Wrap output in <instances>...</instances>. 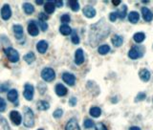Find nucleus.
Returning a JSON list of instances; mask_svg holds the SVG:
<instances>
[{"label":"nucleus","instance_id":"f257e3e1","mask_svg":"<svg viewBox=\"0 0 153 130\" xmlns=\"http://www.w3.org/2000/svg\"><path fill=\"white\" fill-rule=\"evenodd\" d=\"M24 125L26 127L31 128L34 125V114L33 110L29 107L24 108Z\"/></svg>","mask_w":153,"mask_h":130},{"label":"nucleus","instance_id":"f03ea898","mask_svg":"<svg viewBox=\"0 0 153 130\" xmlns=\"http://www.w3.org/2000/svg\"><path fill=\"white\" fill-rule=\"evenodd\" d=\"M4 53H5L6 57H8L11 62L13 63H17V62L19 60V54L15 49L11 48V47H9V48H6L4 50Z\"/></svg>","mask_w":153,"mask_h":130},{"label":"nucleus","instance_id":"7ed1b4c3","mask_svg":"<svg viewBox=\"0 0 153 130\" xmlns=\"http://www.w3.org/2000/svg\"><path fill=\"white\" fill-rule=\"evenodd\" d=\"M41 78L43 80H45L47 82L53 81L55 78H56V73L52 68H49V67H46L41 71Z\"/></svg>","mask_w":153,"mask_h":130},{"label":"nucleus","instance_id":"20e7f679","mask_svg":"<svg viewBox=\"0 0 153 130\" xmlns=\"http://www.w3.org/2000/svg\"><path fill=\"white\" fill-rule=\"evenodd\" d=\"M34 88L32 84L30 83H26L24 86V92H23V96L26 98L27 101H32L34 98Z\"/></svg>","mask_w":153,"mask_h":130},{"label":"nucleus","instance_id":"39448f33","mask_svg":"<svg viewBox=\"0 0 153 130\" xmlns=\"http://www.w3.org/2000/svg\"><path fill=\"white\" fill-rule=\"evenodd\" d=\"M143 56V51L141 50L140 47L138 46H135V47H132L131 50L128 52V57L131 58V60H137Z\"/></svg>","mask_w":153,"mask_h":130},{"label":"nucleus","instance_id":"423d86ee","mask_svg":"<svg viewBox=\"0 0 153 130\" xmlns=\"http://www.w3.org/2000/svg\"><path fill=\"white\" fill-rule=\"evenodd\" d=\"M62 80H63V81L66 84H68L70 86L75 85L76 83V77L74 76L73 74L68 73V72H65L62 74Z\"/></svg>","mask_w":153,"mask_h":130},{"label":"nucleus","instance_id":"0eeeda50","mask_svg":"<svg viewBox=\"0 0 153 130\" xmlns=\"http://www.w3.org/2000/svg\"><path fill=\"white\" fill-rule=\"evenodd\" d=\"M11 17V10L9 4H5L3 5L1 9V17L4 20H9Z\"/></svg>","mask_w":153,"mask_h":130},{"label":"nucleus","instance_id":"6e6552de","mask_svg":"<svg viewBox=\"0 0 153 130\" xmlns=\"http://www.w3.org/2000/svg\"><path fill=\"white\" fill-rule=\"evenodd\" d=\"M28 33L32 35V37H37L38 34V26L34 20H31L28 24Z\"/></svg>","mask_w":153,"mask_h":130},{"label":"nucleus","instance_id":"1a4fd4ad","mask_svg":"<svg viewBox=\"0 0 153 130\" xmlns=\"http://www.w3.org/2000/svg\"><path fill=\"white\" fill-rule=\"evenodd\" d=\"M10 119L11 121H13V124L14 125H19L21 124V115L20 113L15 111V110H14V111H11L10 113Z\"/></svg>","mask_w":153,"mask_h":130},{"label":"nucleus","instance_id":"9d476101","mask_svg":"<svg viewBox=\"0 0 153 130\" xmlns=\"http://www.w3.org/2000/svg\"><path fill=\"white\" fill-rule=\"evenodd\" d=\"M84 62V54L82 49H78L75 53V63L77 65H81Z\"/></svg>","mask_w":153,"mask_h":130},{"label":"nucleus","instance_id":"9b49d317","mask_svg":"<svg viewBox=\"0 0 153 130\" xmlns=\"http://www.w3.org/2000/svg\"><path fill=\"white\" fill-rule=\"evenodd\" d=\"M55 91H56V94L58 97H64L65 95H67V93H68L67 88L61 83H57L56 85V87H55Z\"/></svg>","mask_w":153,"mask_h":130},{"label":"nucleus","instance_id":"f8f14e48","mask_svg":"<svg viewBox=\"0 0 153 130\" xmlns=\"http://www.w3.org/2000/svg\"><path fill=\"white\" fill-rule=\"evenodd\" d=\"M82 13L88 18H93L96 15V10L92 6H85L82 10Z\"/></svg>","mask_w":153,"mask_h":130},{"label":"nucleus","instance_id":"ddd939ff","mask_svg":"<svg viewBox=\"0 0 153 130\" xmlns=\"http://www.w3.org/2000/svg\"><path fill=\"white\" fill-rule=\"evenodd\" d=\"M142 14H143L144 19L147 22H150L152 19H153V14H152V11L149 9H148V8H147V7L142 8Z\"/></svg>","mask_w":153,"mask_h":130},{"label":"nucleus","instance_id":"4468645a","mask_svg":"<svg viewBox=\"0 0 153 130\" xmlns=\"http://www.w3.org/2000/svg\"><path fill=\"white\" fill-rule=\"evenodd\" d=\"M65 130H80V125H78L76 119H71L65 126Z\"/></svg>","mask_w":153,"mask_h":130},{"label":"nucleus","instance_id":"2eb2a0df","mask_svg":"<svg viewBox=\"0 0 153 130\" xmlns=\"http://www.w3.org/2000/svg\"><path fill=\"white\" fill-rule=\"evenodd\" d=\"M8 100L11 102H15V104H17V98H18V92L17 89H11L8 92V95H7Z\"/></svg>","mask_w":153,"mask_h":130},{"label":"nucleus","instance_id":"dca6fc26","mask_svg":"<svg viewBox=\"0 0 153 130\" xmlns=\"http://www.w3.org/2000/svg\"><path fill=\"white\" fill-rule=\"evenodd\" d=\"M13 30L17 39H21L23 37V27L21 25H14Z\"/></svg>","mask_w":153,"mask_h":130},{"label":"nucleus","instance_id":"f3484780","mask_svg":"<svg viewBox=\"0 0 153 130\" xmlns=\"http://www.w3.org/2000/svg\"><path fill=\"white\" fill-rule=\"evenodd\" d=\"M37 49L40 54H45L47 49H48V43L45 40H40L37 44Z\"/></svg>","mask_w":153,"mask_h":130},{"label":"nucleus","instance_id":"a211bd4d","mask_svg":"<svg viewBox=\"0 0 153 130\" xmlns=\"http://www.w3.org/2000/svg\"><path fill=\"white\" fill-rule=\"evenodd\" d=\"M56 9V6H55L54 1H47L44 3V10L48 14H53Z\"/></svg>","mask_w":153,"mask_h":130},{"label":"nucleus","instance_id":"6ab92c4d","mask_svg":"<svg viewBox=\"0 0 153 130\" xmlns=\"http://www.w3.org/2000/svg\"><path fill=\"white\" fill-rule=\"evenodd\" d=\"M140 78L143 81H148L150 80V72L147 69H142L139 73Z\"/></svg>","mask_w":153,"mask_h":130},{"label":"nucleus","instance_id":"aec40b11","mask_svg":"<svg viewBox=\"0 0 153 130\" xmlns=\"http://www.w3.org/2000/svg\"><path fill=\"white\" fill-rule=\"evenodd\" d=\"M139 19H140V14L139 13H137V11H130V13L128 14V20L131 23H133V24L138 22Z\"/></svg>","mask_w":153,"mask_h":130},{"label":"nucleus","instance_id":"412c9836","mask_svg":"<svg viewBox=\"0 0 153 130\" xmlns=\"http://www.w3.org/2000/svg\"><path fill=\"white\" fill-rule=\"evenodd\" d=\"M60 32L61 34H63V35H69L70 34H72V29H71V27H70L69 25L67 24H62L60 27Z\"/></svg>","mask_w":153,"mask_h":130},{"label":"nucleus","instance_id":"4be33fe9","mask_svg":"<svg viewBox=\"0 0 153 130\" xmlns=\"http://www.w3.org/2000/svg\"><path fill=\"white\" fill-rule=\"evenodd\" d=\"M111 42H112V44L114 45L115 47H120L121 44H123L124 39H123V37H121V35H119V34H115L114 37H112Z\"/></svg>","mask_w":153,"mask_h":130},{"label":"nucleus","instance_id":"5701e85b","mask_svg":"<svg viewBox=\"0 0 153 130\" xmlns=\"http://www.w3.org/2000/svg\"><path fill=\"white\" fill-rule=\"evenodd\" d=\"M37 109L40 110V111H46V110H48L49 107H50V104L48 101H39L37 102Z\"/></svg>","mask_w":153,"mask_h":130},{"label":"nucleus","instance_id":"b1692460","mask_svg":"<svg viewBox=\"0 0 153 130\" xmlns=\"http://www.w3.org/2000/svg\"><path fill=\"white\" fill-rule=\"evenodd\" d=\"M23 10H24L26 14H32L34 11V8L31 3L26 2V3L23 4Z\"/></svg>","mask_w":153,"mask_h":130},{"label":"nucleus","instance_id":"393cba45","mask_svg":"<svg viewBox=\"0 0 153 130\" xmlns=\"http://www.w3.org/2000/svg\"><path fill=\"white\" fill-rule=\"evenodd\" d=\"M23 58H24V60L27 62V63L31 64V63H33L34 60H36V55H34L33 52H29V53H27L24 57H23Z\"/></svg>","mask_w":153,"mask_h":130},{"label":"nucleus","instance_id":"a878e982","mask_svg":"<svg viewBox=\"0 0 153 130\" xmlns=\"http://www.w3.org/2000/svg\"><path fill=\"white\" fill-rule=\"evenodd\" d=\"M89 113H90V115L94 118H99L101 114V110L100 107H98V106H93V107L90 108Z\"/></svg>","mask_w":153,"mask_h":130},{"label":"nucleus","instance_id":"bb28decb","mask_svg":"<svg viewBox=\"0 0 153 130\" xmlns=\"http://www.w3.org/2000/svg\"><path fill=\"white\" fill-rule=\"evenodd\" d=\"M133 39L137 43H142L146 39V34L144 33H136L134 34V37H133Z\"/></svg>","mask_w":153,"mask_h":130},{"label":"nucleus","instance_id":"cd10ccee","mask_svg":"<svg viewBox=\"0 0 153 130\" xmlns=\"http://www.w3.org/2000/svg\"><path fill=\"white\" fill-rule=\"evenodd\" d=\"M98 52H99L100 55H106L110 52V47L107 44H103V45H101L98 49Z\"/></svg>","mask_w":153,"mask_h":130},{"label":"nucleus","instance_id":"c85d7f7f","mask_svg":"<svg viewBox=\"0 0 153 130\" xmlns=\"http://www.w3.org/2000/svg\"><path fill=\"white\" fill-rule=\"evenodd\" d=\"M0 130H10L9 124L3 117H0Z\"/></svg>","mask_w":153,"mask_h":130},{"label":"nucleus","instance_id":"c756f323","mask_svg":"<svg viewBox=\"0 0 153 130\" xmlns=\"http://www.w3.org/2000/svg\"><path fill=\"white\" fill-rule=\"evenodd\" d=\"M68 4H69V6L72 9L73 11H78V10H80V4H78V2L76 1V0H72V1H69Z\"/></svg>","mask_w":153,"mask_h":130},{"label":"nucleus","instance_id":"7c9ffc66","mask_svg":"<svg viewBox=\"0 0 153 130\" xmlns=\"http://www.w3.org/2000/svg\"><path fill=\"white\" fill-rule=\"evenodd\" d=\"M126 11H127V8L125 5L123 6V8L119 11H117L118 13V17H120L121 19H124L125 17H126Z\"/></svg>","mask_w":153,"mask_h":130},{"label":"nucleus","instance_id":"2f4dec72","mask_svg":"<svg viewBox=\"0 0 153 130\" xmlns=\"http://www.w3.org/2000/svg\"><path fill=\"white\" fill-rule=\"evenodd\" d=\"M62 115H63V110H62L61 108L56 109L53 113V116H54L55 119H60V118L62 117Z\"/></svg>","mask_w":153,"mask_h":130},{"label":"nucleus","instance_id":"473e14b6","mask_svg":"<svg viewBox=\"0 0 153 130\" xmlns=\"http://www.w3.org/2000/svg\"><path fill=\"white\" fill-rule=\"evenodd\" d=\"M70 20H71V17H70V14H65L63 15H61L60 21L62 23H64V24H67V23L70 22Z\"/></svg>","mask_w":153,"mask_h":130},{"label":"nucleus","instance_id":"72a5a7b5","mask_svg":"<svg viewBox=\"0 0 153 130\" xmlns=\"http://www.w3.org/2000/svg\"><path fill=\"white\" fill-rule=\"evenodd\" d=\"M83 125H84V127L86 129H89V128H92L94 126V121L92 120H89V119H86L84 121V123H83Z\"/></svg>","mask_w":153,"mask_h":130},{"label":"nucleus","instance_id":"f704fd0d","mask_svg":"<svg viewBox=\"0 0 153 130\" xmlns=\"http://www.w3.org/2000/svg\"><path fill=\"white\" fill-rule=\"evenodd\" d=\"M73 33V34H72V42L74 43V44H78V43H80V37H78V34H77V32H75V31H74V32H72Z\"/></svg>","mask_w":153,"mask_h":130},{"label":"nucleus","instance_id":"c9c22d12","mask_svg":"<svg viewBox=\"0 0 153 130\" xmlns=\"http://www.w3.org/2000/svg\"><path fill=\"white\" fill-rule=\"evenodd\" d=\"M6 106H7V104H6L5 100H4V98H0V113L5 111V110H6Z\"/></svg>","mask_w":153,"mask_h":130},{"label":"nucleus","instance_id":"e433bc0d","mask_svg":"<svg viewBox=\"0 0 153 130\" xmlns=\"http://www.w3.org/2000/svg\"><path fill=\"white\" fill-rule=\"evenodd\" d=\"M38 25H39V28H40L43 32H45V31L48 29V24L45 22V21H41V20H39L38 21Z\"/></svg>","mask_w":153,"mask_h":130},{"label":"nucleus","instance_id":"4c0bfd02","mask_svg":"<svg viewBox=\"0 0 153 130\" xmlns=\"http://www.w3.org/2000/svg\"><path fill=\"white\" fill-rule=\"evenodd\" d=\"M118 18V13L117 11H113L110 14H109V19H110L111 22H115Z\"/></svg>","mask_w":153,"mask_h":130},{"label":"nucleus","instance_id":"58836bf2","mask_svg":"<svg viewBox=\"0 0 153 130\" xmlns=\"http://www.w3.org/2000/svg\"><path fill=\"white\" fill-rule=\"evenodd\" d=\"M95 128H96V130H108L107 127L105 126L104 124H103V123H98L96 124Z\"/></svg>","mask_w":153,"mask_h":130},{"label":"nucleus","instance_id":"ea45409f","mask_svg":"<svg viewBox=\"0 0 153 130\" xmlns=\"http://www.w3.org/2000/svg\"><path fill=\"white\" fill-rule=\"evenodd\" d=\"M38 18H39V20H41V21H46L47 19H49V17L46 14L40 13L38 15Z\"/></svg>","mask_w":153,"mask_h":130},{"label":"nucleus","instance_id":"a19ab883","mask_svg":"<svg viewBox=\"0 0 153 130\" xmlns=\"http://www.w3.org/2000/svg\"><path fill=\"white\" fill-rule=\"evenodd\" d=\"M146 97H147V95L144 93H139L138 96L136 97V100L137 101H143V100L146 98Z\"/></svg>","mask_w":153,"mask_h":130},{"label":"nucleus","instance_id":"79ce46f5","mask_svg":"<svg viewBox=\"0 0 153 130\" xmlns=\"http://www.w3.org/2000/svg\"><path fill=\"white\" fill-rule=\"evenodd\" d=\"M69 104L71 106H75L77 104V98H71L69 100Z\"/></svg>","mask_w":153,"mask_h":130},{"label":"nucleus","instance_id":"37998d69","mask_svg":"<svg viewBox=\"0 0 153 130\" xmlns=\"http://www.w3.org/2000/svg\"><path fill=\"white\" fill-rule=\"evenodd\" d=\"M54 3H55V6H56V8L57 7L60 8V7H62V5H63V2L60 1V0H57V1H54Z\"/></svg>","mask_w":153,"mask_h":130},{"label":"nucleus","instance_id":"c03bdc74","mask_svg":"<svg viewBox=\"0 0 153 130\" xmlns=\"http://www.w3.org/2000/svg\"><path fill=\"white\" fill-rule=\"evenodd\" d=\"M36 3L37 4V5H42V4L44 3V1H43V0H37Z\"/></svg>","mask_w":153,"mask_h":130},{"label":"nucleus","instance_id":"a18cd8bd","mask_svg":"<svg viewBox=\"0 0 153 130\" xmlns=\"http://www.w3.org/2000/svg\"><path fill=\"white\" fill-rule=\"evenodd\" d=\"M129 130H141V128L138 126H132V127L129 128Z\"/></svg>","mask_w":153,"mask_h":130},{"label":"nucleus","instance_id":"49530a36","mask_svg":"<svg viewBox=\"0 0 153 130\" xmlns=\"http://www.w3.org/2000/svg\"><path fill=\"white\" fill-rule=\"evenodd\" d=\"M112 3H113V5L114 6H118V5H120L121 4V1H113Z\"/></svg>","mask_w":153,"mask_h":130},{"label":"nucleus","instance_id":"de8ad7c7","mask_svg":"<svg viewBox=\"0 0 153 130\" xmlns=\"http://www.w3.org/2000/svg\"><path fill=\"white\" fill-rule=\"evenodd\" d=\"M7 89H8V85L5 86V84H4V85L2 86V87H1V91L4 92V90H7Z\"/></svg>","mask_w":153,"mask_h":130},{"label":"nucleus","instance_id":"09e8293b","mask_svg":"<svg viewBox=\"0 0 153 130\" xmlns=\"http://www.w3.org/2000/svg\"><path fill=\"white\" fill-rule=\"evenodd\" d=\"M37 130H43L42 128H39V129H37Z\"/></svg>","mask_w":153,"mask_h":130},{"label":"nucleus","instance_id":"8fccbe9b","mask_svg":"<svg viewBox=\"0 0 153 130\" xmlns=\"http://www.w3.org/2000/svg\"><path fill=\"white\" fill-rule=\"evenodd\" d=\"M152 101H153V100H152Z\"/></svg>","mask_w":153,"mask_h":130}]
</instances>
